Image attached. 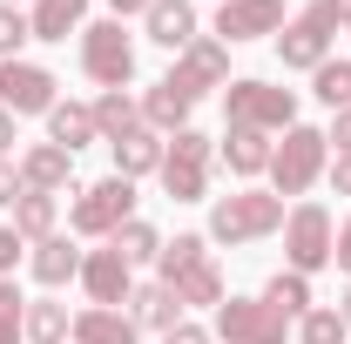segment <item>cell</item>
<instances>
[{"label": "cell", "instance_id": "obj_1", "mask_svg": "<svg viewBox=\"0 0 351 344\" xmlns=\"http://www.w3.org/2000/svg\"><path fill=\"white\" fill-rule=\"evenodd\" d=\"M284 196H270V189H230L210 203V243H230V250H243V243H263V236H277L284 230Z\"/></svg>", "mask_w": 351, "mask_h": 344}, {"label": "cell", "instance_id": "obj_2", "mask_svg": "<svg viewBox=\"0 0 351 344\" xmlns=\"http://www.w3.org/2000/svg\"><path fill=\"white\" fill-rule=\"evenodd\" d=\"M331 169V142H324V129H311V122H291L284 129V142L270 149V196H304L317 175Z\"/></svg>", "mask_w": 351, "mask_h": 344}, {"label": "cell", "instance_id": "obj_3", "mask_svg": "<svg viewBox=\"0 0 351 344\" xmlns=\"http://www.w3.org/2000/svg\"><path fill=\"white\" fill-rule=\"evenodd\" d=\"M210 156H217V142L203 129H176L169 142H162V196L169 203H203L210 196Z\"/></svg>", "mask_w": 351, "mask_h": 344}, {"label": "cell", "instance_id": "obj_4", "mask_svg": "<svg viewBox=\"0 0 351 344\" xmlns=\"http://www.w3.org/2000/svg\"><path fill=\"white\" fill-rule=\"evenodd\" d=\"M223 115H230V129H257V135L277 129V135H284L291 122H298V95L257 82V75H243V82L223 88Z\"/></svg>", "mask_w": 351, "mask_h": 344}, {"label": "cell", "instance_id": "obj_5", "mask_svg": "<svg viewBox=\"0 0 351 344\" xmlns=\"http://www.w3.org/2000/svg\"><path fill=\"white\" fill-rule=\"evenodd\" d=\"M75 236H115L122 223H135V182L129 175H101V182H82L75 189Z\"/></svg>", "mask_w": 351, "mask_h": 344}, {"label": "cell", "instance_id": "obj_6", "mask_svg": "<svg viewBox=\"0 0 351 344\" xmlns=\"http://www.w3.org/2000/svg\"><path fill=\"white\" fill-rule=\"evenodd\" d=\"M331 243H338V223L324 203H298V210L284 216V257L298 277H317L324 263H331Z\"/></svg>", "mask_w": 351, "mask_h": 344}, {"label": "cell", "instance_id": "obj_7", "mask_svg": "<svg viewBox=\"0 0 351 344\" xmlns=\"http://www.w3.org/2000/svg\"><path fill=\"white\" fill-rule=\"evenodd\" d=\"M82 75L101 82V88H129L135 82V41L122 34V21L82 27Z\"/></svg>", "mask_w": 351, "mask_h": 344}, {"label": "cell", "instance_id": "obj_8", "mask_svg": "<svg viewBox=\"0 0 351 344\" xmlns=\"http://www.w3.org/2000/svg\"><path fill=\"white\" fill-rule=\"evenodd\" d=\"M217 338L223 344H284L291 317H277L263 297H223L217 304Z\"/></svg>", "mask_w": 351, "mask_h": 344}, {"label": "cell", "instance_id": "obj_9", "mask_svg": "<svg viewBox=\"0 0 351 344\" xmlns=\"http://www.w3.org/2000/svg\"><path fill=\"white\" fill-rule=\"evenodd\" d=\"M169 82L182 88L189 101H203L210 88H230V47H223V41H203V34H196V41H189L182 54H176Z\"/></svg>", "mask_w": 351, "mask_h": 344}, {"label": "cell", "instance_id": "obj_10", "mask_svg": "<svg viewBox=\"0 0 351 344\" xmlns=\"http://www.w3.org/2000/svg\"><path fill=\"white\" fill-rule=\"evenodd\" d=\"M0 108L7 115H47L54 108V75L41 61H0Z\"/></svg>", "mask_w": 351, "mask_h": 344}, {"label": "cell", "instance_id": "obj_11", "mask_svg": "<svg viewBox=\"0 0 351 344\" xmlns=\"http://www.w3.org/2000/svg\"><path fill=\"white\" fill-rule=\"evenodd\" d=\"M82 291H88V304H101V310H122L129 291H135L129 257H122L115 243H108V250H88L82 257Z\"/></svg>", "mask_w": 351, "mask_h": 344}, {"label": "cell", "instance_id": "obj_12", "mask_svg": "<svg viewBox=\"0 0 351 344\" xmlns=\"http://www.w3.org/2000/svg\"><path fill=\"white\" fill-rule=\"evenodd\" d=\"M263 34H284V0H223L217 7V41H263Z\"/></svg>", "mask_w": 351, "mask_h": 344}, {"label": "cell", "instance_id": "obj_13", "mask_svg": "<svg viewBox=\"0 0 351 344\" xmlns=\"http://www.w3.org/2000/svg\"><path fill=\"white\" fill-rule=\"evenodd\" d=\"M277 61H284V68H311V75H317V68L331 61V27L304 7L298 21H284V34H277Z\"/></svg>", "mask_w": 351, "mask_h": 344}, {"label": "cell", "instance_id": "obj_14", "mask_svg": "<svg viewBox=\"0 0 351 344\" xmlns=\"http://www.w3.org/2000/svg\"><path fill=\"white\" fill-rule=\"evenodd\" d=\"M14 169H21V189H47V196H61V189L75 182V156H68L61 142H34Z\"/></svg>", "mask_w": 351, "mask_h": 344}, {"label": "cell", "instance_id": "obj_15", "mask_svg": "<svg viewBox=\"0 0 351 344\" xmlns=\"http://www.w3.org/2000/svg\"><path fill=\"white\" fill-rule=\"evenodd\" d=\"M142 27H149V41H156V47L182 54V47L196 41V7H189V0H149Z\"/></svg>", "mask_w": 351, "mask_h": 344}, {"label": "cell", "instance_id": "obj_16", "mask_svg": "<svg viewBox=\"0 0 351 344\" xmlns=\"http://www.w3.org/2000/svg\"><path fill=\"white\" fill-rule=\"evenodd\" d=\"M129 317H135V331H162V338H169L176 324H182V297H176L169 284H135L129 291Z\"/></svg>", "mask_w": 351, "mask_h": 344}, {"label": "cell", "instance_id": "obj_17", "mask_svg": "<svg viewBox=\"0 0 351 344\" xmlns=\"http://www.w3.org/2000/svg\"><path fill=\"white\" fill-rule=\"evenodd\" d=\"M82 257L88 250H75V236H61V230H54V236H47V243H34V284H47V291H61V284H75V277H82Z\"/></svg>", "mask_w": 351, "mask_h": 344}, {"label": "cell", "instance_id": "obj_18", "mask_svg": "<svg viewBox=\"0 0 351 344\" xmlns=\"http://www.w3.org/2000/svg\"><path fill=\"white\" fill-rule=\"evenodd\" d=\"M189 108H196V101H189V95H182V88L169 82V75H162V82H156L149 95H142V122H149L156 135H176V129H189Z\"/></svg>", "mask_w": 351, "mask_h": 344}, {"label": "cell", "instance_id": "obj_19", "mask_svg": "<svg viewBox=\"0 0 351 344\" xmlns=\"http://www.w3.org/2000/svg\"><path fill=\"white\" fill-rule=\"evenodd\" d=\"M47 142H61L68 156H75V149H88V142H101L95 108H88V101H54V108H47Z\"/></svg>", "mask_w": 351, "mask_h": 344}, {"label": "cell", "instance_id": "obj_20", "mask_svg": "<svg viewBox=\"0 0 351 344\" xmlns=\"http://www.w3.org/2000/svg\"><path fill=\"white\" fill-rule=\"evenodd\" d=\"M75 344H142L129 310H101V304H88L82 317H75Z\"/></svg>", "mask_w": 351, "mask_h": 344}, {"label": "cell", "instance_id": "obj_21", "mask_svg": "<svg viewBox=\"0 0 351 344\" xmlns=\"http://www.w3.org/2000/svg\"><path fill=\"white\" fill-rule=\"evenodd\" d=\"M108 149H115V175H129V182L162 169V135L149 129V122H142L135 135H122V142H108Z\"/></svg>", "mask_w": 351, "mask_h": 344}, {"label": "cell", "instance_id": "obj_22", "mask_svg": "<svg viewBox=\"0 0 351 344\" xmlns=\"http://www.w3.org/2000/svg\"><path fill=\"white\" fill-rule=\"evenodd\" d=\"M95 129H101V142L135 135V129H142V101H135L129 88H101V101H95Z\"/></svg>", "mask_w": 351, "mask_h": 344}, {"label": "cell", "instance_id": "obj_23", "mask_svg": "<svg viewBox=\"0 0 351 344\" xmlns=\"http://www.w3.org/2000/svg\"><path fill=\"white\" fill-rule=\"evenodd\" d=\"M217 156H223V169H230V175H263V169H270V135H257V129H230Z\"/></svg>", "mask_w": 351, "mask_h": 344}, {"label": "cell", "instance_id": "obj_24", "mask_svg": "<svg viewBox=\"0 0 351 344\" xmlns=\"http://www.w3.org/2000/svg\"><path fill=\"white\" fill-rule=\"evenodd\" d=\"M82 14L88 0H34L27 27H34V41H68V34H82Z\"/></svg>", "mask_w": 351, "mask_h": 344}, {"label": "cell", "instance_id": "obj_25", "mask_svg": "<svg viewBox=\"0 0 351 344\" xmlns=\"http://www.w3.org/2000/svg\"><path fill=\"white\" fill-rule=\"evenodd\" d=\"M169 291H176V297H182V310H189V304H203V310H217V304L230 297V291H223V270H217V257H203V263H189V270H182V277H176Z\"/></svg>", "mask_w": 351, "mask_h": 344}, {"label": "cell", "instance_id": "obj_26", "mask_svg": "<svg viewBox=\"0 0 351 344\" xmlns=\"http://www.w3.org/2000/svg\"><path fill=\"white\" fill-rule=\"evenodd\" d=\"M54 210H61V203H54L47 189H21V196H14V230H21L27 243H47V236H54Z\"/></svg>", "mask_w": 351, "mask_h": 344}, {"label": "cell", "instance_id": "obj_27", "mask_svg": "<svg viewBox=\"0 0 351 344\" xmlns=\"http://www.w3.org/2000/svg\"><path fill=\"white\" fill-rule=\"evenodd\" d=\"M75 338V317L61 297H34L27 304V344H68Z\"/></svg>", "mask_w": 351, "mask_h": 344}, {"label": "cell", "instance_id": "obj_28", "mask_svg": "<svg viewBox=\"0 0 351 344\" xmlns=\"http://www.w3.org/2000/svg\"><path fill=\"white\" fill-rule=\"evenodd\" d=\"M263 304H270L277 317H304V310H317V297H311V277H298V270H277V277L263 284Z\"/></svg>", "mask_w": 351, "mask_h": 344}, {"label": "cell", "instance_id": "obj_29", "mask_svg": "<svg viewBox=\"0 0 351 344\" xmlns=\"http://www.w3.org/2000/svg\"><path fill=\"white\" fill-rule=\"evenodd\" d=\"M108 243L129 257V270H135V263H156V257H162V236H156V223H142V216H135V223H122Z\"/></svg>", "mask_w": 351, "mask_h": 344}, {"label": "cell", "instance_id": "obj_30", "mask_svg": "<svg viewBox=\"0 0 351 344\" xmlns=\"http://www.w3.org/2000/svg\"><path fill=\"white\" fill-rule=\"evenodd\" d=\"M210 257V236H196V230H182V236H176V243H162V284H176V277H182V270H189V263H203Z\"/></svg>", "mask_w": 351, "mask_h": 344}, {"label": "cell", "instance_id": "obj_31", "mask_svg": "<svg viewBox=\"0 0 351 344\" xmlns=\"http://www.w3.org/2000/svg\"><path fill=\"white\" fill-rule=\"evenodd\" d=\"M311 82H317V101H324L331 115H338V108H351V61H324Z\"/></svg>", "mask_w": 351, "mask_h": 344}, {"label": "cell", "instance_id": "obj_32", "mask_svg": "<svg viewBox=\"0 0 351 344\" xmlns=\"http://www.w3.org/2000/svg\"><path fill=\"white\" fill-rule=\"evenodd\" d=\"M27 338V297L14 291V277H0V344Z\"/></svg>", "mask_w": 351, "mask_h": 344}, {"label": "cell", "instance_id": "obj_33", "mask_svg": "<svg viewBox=\"0 0 351 344\" xmlns=\"http://www.w3.org/2000/svg\"><path fill=\"white\" fill-rule=\"evenodd\" d=\"M298 344H345V317L338 310H304L298 317Z\"/></svg>", "mask_w": 351, "mask_h": 344}, {"label": "cell", "instance_id": "obj_34", "mask_svg": "<svg viewBox=\"0 0 351 344\" xmlns=\"http://www.w3.org/2000/svg\"><path fill=\"white\" fill-rule=\"evenodd\" d=\"M21 41H34L27 14L21 7H0V61H21Z\"/></svg>", "mask_w": 351, "mask_h": 344}, {"label": "cell", "instance_id": "obj_35", "mask_svg": "<svg viewBox=\"0 0 351 344\" xmlns=\"http://www.w3.org/2000/svg\"><path fill=\"white\" fill-rule=\"evenodd\" d=\"M21 257H27V236H21L14 223H0V277H14V270H21Z\"/></svg>", "mask_w": 351, "mask_h": 344}, {"label": "cell", "instance_id": "obj_36", "mask_svg": "<svg viewBox=\"0 0 351 344\" xmlns=\"http://www.w3.org/2000/svg\"><path fill=\"white\" fill-rule=\"evenodd\" d=\"M311 14H317L324 27H351V0H311Z\"/></svg>", "mask_w": 351, "mask_h": 344}, {"label": "cell", "instance_id": "obj_37", "mask_svg": "<svg viewBox=\"0 0 351 344\" xmlns=\"http://www.w3.org/2000/svg\"><path fill=\"white\" fill-rule=\"evenodd\" d=\"M324 142H338V156H351V108H338V115H331Z\"/></svg>", "mask_w": 351, "mask_h": 344}, {"label": "cell", "instance_id": "obj_38", "mask_svg": "<svg viewBox=\"0 0 351 344\" xmlns=\"http://www.w3.org/2000/svg\"><path fill=\"white\" fill-rule=\"evenodd\" d=\"M162 344H217V331H203V324H176Z\"/></svg>", "mask_w": 351, "mask_h": 344}, {"label": "cell", "instance_id": "obj_39", "mask_svg": "<svg viewBox=\"0 0 351 344\" xmlns=\"http://www.w3.org/2000/svg\"><path fill=\"white\" fill-rule=\"evenodd\" d=\"M331 263H338V270L351 277V216L338 223V243H331Z\"/></svg>", "mask_w": 351, "mask_h": 344}, {"label": "cell", "instance_id": "obj_40", "mask_svg": "<svg viewBox=\"0 0 351 344\" xmlns=\"http://www.w3.org/2000/svg\"><path fill=\"white\" fill-rule=\"evenodd\" d=\"M14 196H21V169H14V162H7V156H0V203H7V210H14Z\"/></svg>", "mask_w": 351, "mask_h": 344}, {"label": "cell", "instance_id": "obj_41", "mask_svg": "<svg viewBox=\"0 0 351 344\" xmlns=\"http://www.w3.org/2000/svg\"><path fill=\"white\" fill-rule=\"evenodd\" d=\"M331 189H338V196H351V156H338V162H331Z\"/></svg>", "mask_w": 351, "mask_h": 344}, {"label": "cell", "instance_id": "obj_42", "mask_svg": "<svg viewBox=\"0 0 351 344\" xmlns=\"http://www.w3.org/2000/svg\"><path fill=\"white\" fill-rule=\"evenodd\" d=\"M14 122H21V115H7V108H0V156H7V149L21 142V129H14Z\"/></svg>", "mask_w": 351, "mask_h": 344}, {"label": "cell", "instance_id": "obj_43", "mask_svg": "<svg viewBox=\"0 0 351 344\" xmlns=\"http://www.w3.org/2000/svg\"><path fill=\"white\" fill-rule=\"evenodd\" d=\"M108 7H115V21L122 14H149V0H108Z\"/></svg>", "mask_w": 351, "mask_h": 344}, {"label": "cell", "instance_id": "obj_44", "mask_svg": "<svg viewBox=\"0 0 351 344\" xmlns=\"http://www.w3.org/2000/svg\"><path fill=\"white\" fill-rule=\"evenodd\" d=\"M338 317H345V331H351V291H345V304H338Z\"/></svg>", "mask_w": 351, "mask_h": 344}, {"label": "cell", "instance_id": "obj_45", "mask_svg": "<svg viewBox=\"0 0 351 344\" xmlns=\"http://www.w3.org/2000/svg\"><path fill=\"white\" fill-rule=\"evenodd\" d=\"M0 7H21V0H0Z\"/></svg>", "mask_w": 351, "mask_h": 344}, {"label": "cell", "instance_id": "obj_46", "mask_svg": "<svg viewBox=\"0 0 351 344\" xmlns=\"http://www.w3.org/2000/svg\"><path fill=\"white\" fill-rule=\"evenodd\" d=\"M217 7H223V0H217Z\"/></svg>", "mask_w": 351, "mask_h": 344}]
</instances>
